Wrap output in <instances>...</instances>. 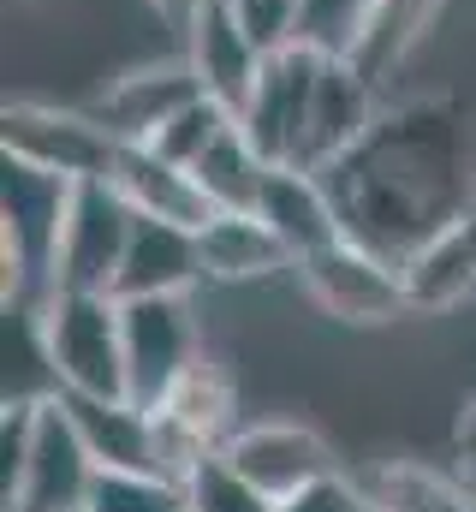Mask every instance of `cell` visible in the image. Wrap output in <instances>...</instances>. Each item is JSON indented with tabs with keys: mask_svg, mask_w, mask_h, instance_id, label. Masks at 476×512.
<instances>
[{
	"mask_svg": "<svg viewBox=\"0 0 476 512\" xmlns=\"http://www.w3.org/2000/svg\"><path fill=\"white\" fill-rule=\"evenodd\" d=\"M125 316V399L155 411L203 358L191 298H119Z\"/></svg>",
	"mask_w": 476,
	"mask_h": 512,
	"instance_id": "9",
	"label": "cell"
},
{
	"mask_svg": "<svg viewBox=\"0 0 476 512\" xmlns=\"http://www.w3.org/2000/svg\"><path fill=\"white\" fill-rule=\"evenodd\" d=\"M280 501H268L227 453H203L185 471V512H274Z\"/></svg>",
	"mask_w": 476,
	"mask_h": 512,
	"instance_id": "24",
	"label": "cell"
},
{
	"mask_svg": "<svg viewBox=\"0 0 476 512\" xmlns=\"http://www.w3.org/2000/svg\"><path fill=\"white\" fill-rule=\"evenodd\" d=\"M274 512H375V501L363 495V483L357 477H340V471H328V477H316L310 489H298V495H286Z\"/></svg>",
	"mask_w": 476,
	"mask_h": 512,
	"instance_id": "29",
	"label": "cell"
},
{
	"mask_svg": "<svg viewBox=\"0 0 476 512\" xmlns=\"http://www.w3.org/2000/svg\"><path fill=\"white\" fill-rule=\"evenodd\" d=\"M233 120H238V114L227 108V102H215V96H197L191 108H179L167 126L149 137V149H155V155H167V161H179V167H197V161H203V149H209L221 131L233 126Z\"/></svg>",
	"mask_w": 476,
	"mask_h": 512,
	"instance_id": "26",
	"label": "cell"
},
{
	"mask_svg": "<svg viewBox=\"0 0 476 512\" xmlns=\"http://www.w3.org/2000/svg\"><path fill=\"white\" fill-rule=\"evenodd\" d=\"M346 239L405 262L435 233L476 215V155L471 126L453 102H411L381 114L369 137L322 167Z\"/></svg>",
	"mask_w": 476,
	"mask_h": 512,
	"instance_id": "1",
	"label": "cell"
},
{
	"mask_svg": "<svg viewBox=\"0 0 476 512\" xmlns=\"http://www.w3.org/2000/svg\"><path fill=\"white\" fill-rule=\"evenodd\" d=\"M0 155L84 185V179H114L119 155H125V137L96 108L78 114V108H54V102H6V114H0Z\"/></svg>",
	"mask_w": 476,
	"mask_h": 512,
	"instance_id": "5",
	"label": "cell"
},
{
	"mask_svg": "<svg viewBox=\"0 0 476 512\" xmlns=\"http://www.w3.org/2000/svg\"><path fill=\"white\" fill-rule=\"evenodd\" d=\"M399 268H405L411 310H453V304H465L476 292V215L447 227V233H435L429 245H417Z\"/></svg>",
	"mask_w": 476,
	"mask_h": 512,
	"instance_id": "20",
	"label": "cell"
},
{
	"mask_svg": "<svg viewBox=\"0 0 476 512\" xmlns=\"http://www.w3.org/2000/svg\"><path fill=\"white\" fill-rule=\"evenodd\" d=\"M114 185L125 191V203H131L137 215H155V221L203 227V221L215 215V209H209V197L197 191L191 167H179V161L155 155L149 143H125V155H119V167H114Z\"/></svg>",
	"mask_w": 476,
	"mask_h": 512,
	"instance_id": "18",
	"label": "cell"
},
{
	"mask_svg": "<svg viewBox=\"0 0 476 512\" xmlns=\"http://www.w3.org/2000/svg\"><path fill=\"white\" fill-rule=\"evenodd\" d=\"M197 251H203V274L209 280H227V286H238V280H268V274L292 268L286 245L274 239V227L256 209H244V215H209L197 227Z\"/></svg>",
	"mask_w": 476,
	"mask_h": 512,
	"instance_id": "19",
	"label": "cell"
},
{
	"mask_svg": "<svg viewBox=\"0 0 476 512\" xmlns=\"http://www.w3.org/2000/svg\"><path fill=\"white\" fill-rule=\"evenodd\" d=\"M292 274H298V286L310 292V304L322 316L352 322V328H381V322H393V316L411 310L405 268L387 262L381 251H369V245H357V239H340L328 251L304 256Z\"/></svg>",
	"mask_w": 476,
	"mask_h": 512,
	"instance_id": "7",
	"label": "cell"
},
{
	"mask_svg": "<svg viewBox=\"0 0 476 512\" xmlns=\"http://www.w3.org/2000/svg\"><path fill=\"white\" fill-rule=\"evenodd\" d=\"M459 453H476V399L465 405V417H459Z\"/></svg>",
	"mask_w": 476,
	"mask_h": 512,
	"instance_id": "31",
	"label": "cell"
},
{
	"mask_svg": "<svg viewBox=\"0 0 476 512\" xmlns=\"http://www.w3.org/2000/svg\"><path fill=\"white\" fill-rule=\"evenodd\" d=\"M72 179L42 173L30 161L6 155L0 173V256H6V310L24 298L54 292V256H60V227H66Z\"/></svg>",
	"mask_w": 476,
	"mask_h": 512,
	"instance_id": "4",
	"label": "cell"
},
{
	"mask_svg": "<svg viewBox=\"0 0 476 512\" xmlns=\"http://www.w3.org/2000/svg\"><path fill=\"white\" fill-rule=\"evenodd\" d=\"M66 411H72L96 471H155V477H173V459H167L155 411H143L131 399H72V393H66Z\"/></svg>",
	"mask_w": 476,
	"mask_h": 512,
	"instance_id": "16",
	"label": "cell"
},
{
	"mask_svg": "<svg viewBox=\"0 0 476 512\" xmlns=\"http://www.w3.org/2000/svg\"><path fill=\"white\" fill-rule=\"evenodd\" d=\"M221 453L268 501H286V495H298V489H310L316 477L334 471L328 441L316 429H304V423H238V435Z\"/></svg>",
	"mask_w": 476,
	"mask_h": 512,
	"instance_id": "11",
	"label": "cell"
},
{
	"mask_svg": "<svg viewBox=\"0 0 476 512\" xmlns=\"http://www.w3.org/2000/svg\"><path fill=\"white\" fill-rule=\"evenodd\" d=\"M256 215L274 227V239L286 245L292 268H298L304 256H316V251H328V245H340V239H346L340 203H334L328 179H322V173H310V167H274V173H268V185H262Z\"/></svg>",
	"mask_w": 476,
	"mask_h": 512,
	"instance_id": "13",
	"label": "cell"
},
{
	"mask_svg": "<svg viewBox=\"0 0 476 512\" xmlns=\"http://www.w3.org/2000/svg\"><path fill=\"white\" fill-rule=\"evenodd\" d=\"M233 411H238L233 382H227V370L209 364V358H197V364L179 376V387L155 405V423H161V441H167V459H173V477H179V483H185V471H191L203 453H221L238 435Z\"/></svg>",
	"mask_w": 476,
	"mask_h": 512,
	"instance_id": "10",
	"label": "cell"
},
{
	"mask_svg": "<svg viewBox=\"0 0 476 512\" xmlns=\"http://www.w3.org/2000/svg\"><path fill=\"white\" fill-rule=\"evenodd\" d=\"M375 120H381V108H375V78L357 66L352 54H328L322 84H316V108H310L304 161H298V167H310V173L334 167L346 149H357V143L369 137Z\"/></svg>",
	"mask_w": 476,
	"mask_h": 512,
	"instance_id": "12",
	"label": "cell"
},
{
	"mask_svg": "<svg viewBox=\"0 0 476 512\" xmlns=\"http://www.w3.org/2000/svg\"><path fill=\"white\" fill-rule=\"evenodd\" d=\"M227 6L244 18V30L256 36L262 54L298 42V12H304V0H227Z\"/></svg>",
	"mask_w": 476,
	"mask_h": 512,
	"instance_id": "28",
	"label": "cell"
},
{
	"mask_svg": "<svg viewBox=\"0 0 476 512\" xmlns=\"http://www.w3.org/2000/svg\"><path fill=\"white\" fill-rule=\"evenodd\" d=\"M197 96H209V90H203V78L191 72V60H167V66H137V72L114 78V90L96 102V114H102L125 143H149L155 131L167 126L179 108H191Z\"/></svg>",
	"mask_w": 476,
	"mask_h": 512,
	"instance_id": "17",
	"label": "cell"
},
{
	"mask_svg": "<svg viewBox=\"0 0 476 512\" xmlns=\"http://www.w3.org/2000/svg\"><path fill=\"white\" fill-rule=\"evenodd\" d=\"M137 209L125 203L114 179H84L72 185L66 227H60V256H54V286L72 292H114L125 245H131Z\"/></svg>",
	"mask_w": 476,
	"mask_h": 512,
	"instance_id": "8",
	"label": "cell"
},
{
	"mask_svg": "<svg viewBox=\"0 0 476 512\" xmlns=\"http://www.w3.org/2000/svg\"><path fill=\"white\" fill-rule=\"evenodd\" d=\"M363 495L375 501V512H476V501L465 495L459 471H429V465H375L369 477H357Z\"/></svg>",
	"mask_w": 476,
	"mask_h": 512,
	"instance_id": "22",
	"label": "cell"
},
{
	"mask_svg": "<svg viewBox=\"0 0 476 512\" xmlns=\"http://www.w3.org/2000/svg\"><path fill=\"white\" fill-rule=\"evenodd\" d=\"M0 512H84L90 507V483H96V459L66 411V393H42V399H18L6 405L0 423Z\"/></svg>",
	"mask_w": 476,
	"mask_h": 512,
	"instance_id": "2",
	"label": "cell"
},
{
	"mask_svg": "<svg viewBox=\"0 0 476 512\" xmlns=\"http://www.w3.org/2000/svg\"><path fill=\"white\" fill-rule=\"evenodd\" d=\"M149 6H155V18H161L173 36H185V30H191V18L203 12V0H149Z\"/></svg>",
	"mask_w": 476,
	"mask_h": 512,
	"instance_id": "30",
	"label": "cell"
},
{
	"mask_svg": "<svg viewBox=\"0 0 476 512\" xmlns=\"http://www.w3.org/2000/svg\"><path fill=\"white\" fill-rule=\"evenodd\" d=\"M328 54L310 42H286L262 60L250 102L238 108V126L250 131V143L274 161V167H298L304 161V137H310V108H316V84H322Z\"/></svg>",
	"mask_w": 476,
	"mask_h": 512,
	"instance_id": "6",
	"label": "cell"
},
{
	"mask_svg": "<svg viewBox=\"0 0 476 512\" xmlns=\"http://www.w3.org/2000/svg\"><path fill=\"white\" fill-rule=\"evenodd\" d=\"M197 280H209L203 274V251H197V227L137 215L125 262H119V280H114V298H191Z\"/></svg>",
	"mask_w": 476,
	"mask_h": 512,
	"instance_id": "15",
	"label": "cell"
},
{
	"mask_svg": "<svg viewBox=\"0 0 476 512\" xmlns=\"http://www.w3.org/2000/svg\"><path fill=\"white\" fill-rule=\"evenodd\" d=\"M435 12H441V0H369V18H363V36H357L352 60L381 84L417 48V36L429 30Z\"/></svg>",
	"mask_w": 476,
	"mask_h": 512,
	"instance_id": "23",
	"label": "cell"
},
{
	"mask_svg": "<svg viewBox=\"0 0 476 512\" xmlns=\"http://www.w3.org/2000/svg\"><path fill=\"white\" fill-rule=\"evenodd\" d=\"M30 322H36V352L54 393L125 399V316L114 292L54 286Z\"/></svg>",
	"mask_w": 476,
	"mask_h": 512,
	"instance_id": "3",
	"label": "cell"
},
{
	"mask_svg": "<svg viewBox=\"0 0 476 512\" xmlns=\"http://www.w3.org/2000/svg\"><path fill=\"white\" fill-rule=\"evenodd\" d=\"M268 173H274V161L250 143V131L238 126V120L221 131V137L203 149V161L191 167V179H197V191L209 197L215 215H244V209H256Z\"/></svg>",
	"mask_w": 476,
	"mask_h": 512,
	"instance_id": "21",
	"label": "cell"
},
{
	"mask_svg": "<svg viewBox=\"0 0 476 512\" xmlns=\"http://www.w3.org/2000/svg\"><path fill=\"white\" fill-rule=\"evenodd\" d=\"M363 18H369V0H304L298 42H310L322 54H352L363 36Z\"/></svg>",
	"mask_w": 476,
	"mask_h": 512,
	"instance_id": "27",
	"label": "cell"
},
{
	"mask_svg": "<svg viewBox=\"0 0 476 512\" xmlns=\"http://www.w3.org/2000/svg\"><path fill=\"white\" fill-rule=\"evenodd\" d=\"M459 483H465V495L476 501V453H459Z\"/></svg>",
	"mask_w": 476,
	"mask_h": 512,
	"instance_id": "32",
	"label": "cell"
},
{
	"mask_svg": "<svg viewBox=\"0 0 476 512\" xmlns=\"http://www.w3.org/2000/svg\"><path fill=\"white\" fill-rule=\"evenodd\" d=\"M84 512H185V483L155 471H96Z\"/></svg>",
	"mask_w": 476,
	"mask_h": 512,
	"instance_id": "25",
	"label": "cell"
},
{
	"mask_svg": "<svg viewBox=\"0 0 476 512\" xmlns=\"http://www.w3.org/2000/svg\"><path fill=\"white\" fill-rule=\"evenodd\" d=\"M185 60H191V72L203 78V90L238 114V108L250 102L256 72H262L268 54L256 48V36L244 30V18H238L227 0H203V12H197L191 30H185Z\"/></svg>",
	"mask_w": 476,
	"mask_h": 512,
	"instance_id": "14",
	"label": "cell"
}]
</instances>
